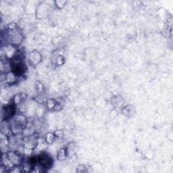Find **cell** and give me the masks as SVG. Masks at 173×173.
Masks as SVG:
<instances>
[{"mask_svg": "<svg viewBox=\"0 0 173 173\" xmlns=\"http://www.w3.org/2000/svg\"><path fill=\"white\" fill-rule=\"evenodd\" d=\"M57 159L59 161H63L68 157V154H67L66 149V148H62L59 150V151L57 153Z\"/></svg>", "mask_w": 173, "mask_h": 173, "instance_id": "277c9868", "label": "cell"}, {"mask_svg": "<svg viewBox=\"0 0 173 173\" xmlns=\"http://www.w3.org/2000/svg\"><path fill=\"white\" fill-rule=\"evenodd\" d=\"M55 138V135L54 133H48L45 136V141L47 144H51L53 142V141H54Z\"/></svg>", "mask_w": 173, "mask_h": 173, "instance_id": "5b68a950", "label": "cell"}, {"mask_svg": "<svg viewBox=\"0 0 173 173\" xmlns=\"http://www.w3.org/2000/svg\"><path fill=\"white\" fill-rule=\"evenodd\" d=\"M34 53L35 52L31 53L30 55V61L32 62V64H37L39 62V60H41V57L39 53H37V52H36V53Z\"/></svg>", "mask_w": 173, "mask_h": 173, "instance_id": "3957f363", "label": "cell"}, {"mask_svg": "<svg viewBox=\"0 0 173 173\" xmlns=\"http://www.w3.org/2000/svg\"><path fill=\"white\" fill-rule=\"evenodd\" d=\"M5 154H6L7 158H8L12 162L13 164H14L16 166H19V165L22 164V158L18 153H16V152H15L9 151Z\"/></svg>", "mask_w": 173, "mask_h": 173, "instance_id": "7a4b0ae2", "label": "cell"}, {"mask_svg": "<svg viewBox=\"0 0 173 173\" xmlns=\"http://www.w3.org/2000/svg\"><path fill=\"white\" fill-rule=\"evenodd\" d=\"M52 163H53V160L47 154H41L38 156V164H39L43 169L51 167Z\"/></svg>", "mask_w": 173, "mask_h": 173, "instance_id": "6da1fadb", "label": "cell"}]
</instances>
